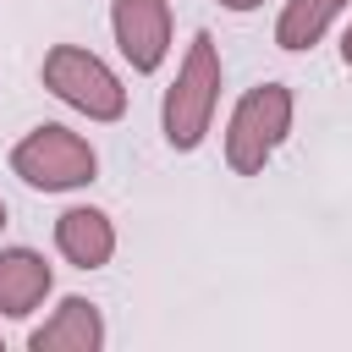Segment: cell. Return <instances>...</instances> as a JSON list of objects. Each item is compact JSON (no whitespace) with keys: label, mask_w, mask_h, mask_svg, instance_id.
<instances>
[{"label":"cell","mask_w":352,"mask_h":352,"mask_svg":"<svg viewBox=\"0 0 352 352\" xmlns=\"http://www.w3.org/2000/svg\"><path fill=\"white\" fill-rule=\"evenodd\" d=\"M214 104H220V50H214V33H192L182 72H176V82L165 88V104H160L165 143L176 154H192L204 143L209 121H214Z\"/></svg>","instance_id":"1"},{"label":"cell","mask_w":352,"mask_h":352,"mask_svg":"<svg viewBox=\"0 0 352 352\" xmlns=\"http://www.w3.org/2000/svg\"><path fill=\"white\" fill-rule=\"evenodd\" d=\"M292 132V88L286 82H258L236 99L231 126H226V165L236 176H258L264 160L286 143Z\"/></svg>","instance_id":"2"},{"label":"cell","mask_w":352,"mask_h":352,"mask_svg":"<svg viewBox=\"0 0 352 352\" xmlns=\"http://www.w3.org/2000/svg\"><path fill=\"white\" fill-rule=\"evenodd\" d=\"M11 170H16L28 187H38V192H72V187H88V182H94L99 154H94V143L77 138L72 126L44 121V126H33V132L11 148Z\"/></svg>","instance_id":"3"},{"label":"cell","mask_w":352,"mask_h":352,"mask_svg":"<svg viewBox=\"0 0 352 352\" xmlns=\"http://www.w3.org/2000/svg\"><path fill=\"white\" fill-rule=\"evenodd\" d=\"M44 88L55 99H66L72 110H82L88 121H121L126 116V88L121 77L82 44H55L44 55Z\"/></svg>","instance_id":"4"},{"label":"cell","mask_w":352,"mask_h":352,"mask_svg":"<svg viewBox=\"0 0 352 352\" xmlns=\"http://www.w3.org/2000/svg\"><path fill=\"white\" fill-rule=\"evenodd\" d=\"M110 28H116V44L132 72H143V77L160 72V60L170 50V6L165 0H116Z\"/></svg>","instance_id":"5"},{"label":"cell","mask_w":352,"mask_h":352,"mask_svg":"<svg viewBox=\"0 0 352 352\" xmlns=\"http://www.w3.org/2000/svg\"><path fill=\"white\" fill-rule=\"evenodd\" d=\"M55 248H60V258L77 264V270H104L110 253H116V226H110L104 209L77 204V209H66V214L55 220Z\"/></svg>","instance_id":"6"},{"label":"cell","mask_w":352,"mask_h":352,"mask_svg":"<svg viewBox=\"0 0 352 352\" xmlns=\"http://www.w3.org/2000/svg\"><path fill=\"white\" fill-rule=\"evenodd\" d=\"M33 352H99L104 346V319H99V302L88 297H66L55 308V319H44L33 336H28Z\"/></svg>","instance_id":"7"},{"label":"cell","mask_w":352,"mask_h":352,"mask_svg":"<svg viewBox=\"0 0 352 352\" xmlns=\"http://www.w3.org/2000/svg\"><path fill=\"white\" fill-rule=\"evenodd\" d=\"M50 264L33 248H0V314L6 319H28L44 297H50Z\"/></svg>","instance_id":"8"},{"label":"cell","mask_w":352,"mask_h":352,"mask_svg":"<svg viewBox=\"0 0 352 352\" xmlns=\"http://www.w3.org/2000/svg\"><path fill=\"white\" fill-rule=\"evenodd\" d=\"M341 11H346V0H286V11L275 22V44L280 50H314Z\"/></svg>","instance_id":"9"},{"label":"cell","mask_w":352,"mask_h":352,"mask_svg":"<svg viewBox=\"0 0 352 352\" xmlns=\"http://www.w3.org/2000/svg\"><path fill=\"white\" fill-rule=\"evenodd\" d=\"M226 11H253V6H264V0H220Z\"/></svg>","instance_id":"10"},{"label":"cell","mask_w":352,"mask_h":352,"mask_svg":"<svg viewBox=\"0 0 352 352\" xmlns=\"http://www.w3.org/2000/svg\"><path fill=\"white\" fill-rule=\"evenodd\" d=\"M341 60L352 66V28H346V38H341Z\"/></svg>","instance_id":"11"},{"label":"cell","mask_w":352,"mask_h":352,"mask_svg":"<svg viewBox=\"0 0 352 352\" xmlns=\"http://www.w3.org/2000/svg\"><path fill=\"white\" fill-rule=\"evenodd\" d=\"M0 226H6V204H0Z\"/></svg>","instance_id":"12"}]
</instances>
